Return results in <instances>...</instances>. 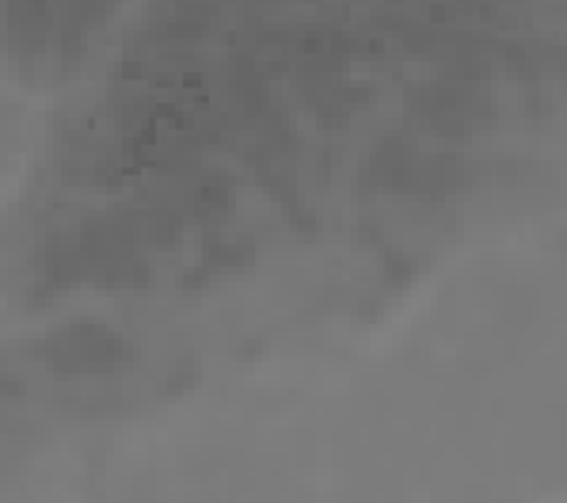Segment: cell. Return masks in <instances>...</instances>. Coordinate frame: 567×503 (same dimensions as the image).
<instances>
[{
	"instance_id": "1",
	"label": "cell",
	"mask_w": 567,
	"mask_h": 503,
	"mask_svg": "<svg viewBox=\"0 0 567 503\" xmlns=\"http://www.w3.org/2000/svg\"><path fill=\"white\" fill-rule=\"evenodd\" d=\"M42 362L58 374H92V370H115L134 359V347L122 336L100 325H69L39 347Z\"/></svg>"
},
{
	"instance_id": "2",
	"label": "cell",
	"mask_w": 567,
	"mask_h": 503,
	"mask_svg": "<svg viewBox=\"0 0 567 503\" xmlns=\"http://www.w3.org/2000/svg\"><path fill=\"white\" fill-rule=\"evenodd\" d=\"M203 259L209 271H244L256 264V240L248 233L209 229L203 237Z\"/></svg>"
}]
</instances>
